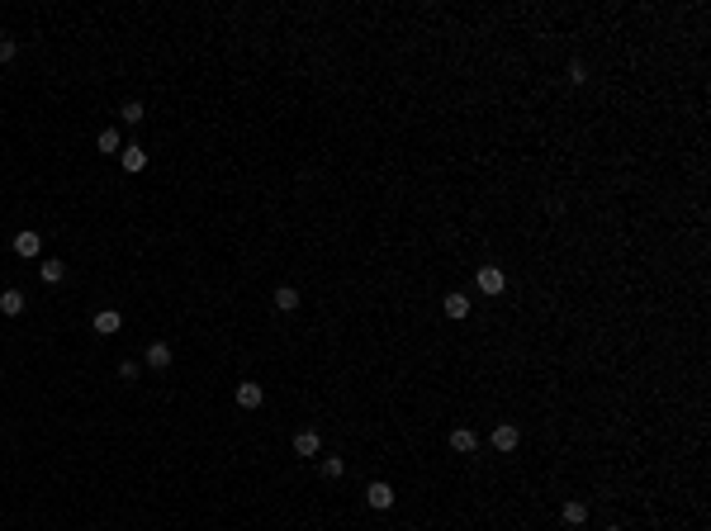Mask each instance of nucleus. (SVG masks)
Returning a JSON list of instances; mask_svg holds the SVG:
<instances>
[{"label": "nucleus", "instance_id": "f257e3e1", "mask_svg": "<svg viewBox=\"0 0 711 531\" xmlns=\"http://www.w3.org/2000/svg\"><path fill=\"white\" fill-rule=\"evenodd\" d=\"M474 285L489 294V299H498L502 290H507V275H502L498 266H479V275H474Z\"/></svg>", "mask_w": 711, "mask_h": 531}, {"label": "nucleus", "instance_id": "f03ea898", "mask_svg": "<svg viewBox=\"0 0 711 531\" xmlns=\"http://www.w3.org/2000/svg\"><path fill=\"white\" fill-rule=\"evenodd\" d=\"M489 441H493V451H502V455H507V451H517V446H522V432H517L512 423H498Z\"/></svg>", "mask_w": 711, "mask_h": 531}, {"label": "nucleus", "instance_id": "7ed1b4c3", "mask_svg": "<svg viewBox=\"0 0 711 531\" xmlns=\"http://www.w3.org/2000/svg\"><path fill=\"white\" fill-rule=\"evenodd\" d=\"M147 370H166L171 361H176V351H171V342H147Z\"/></svg>", "mask_w": 711, "mask_h": 531}, {"label": "nucleus", "instance_id": "20e7f679", "mask_svg": "<svg viewBox=\"0 0 711 531\" xmlns=\"http://www.w3.org/2000/svg\"><path fill=\"white\" fill-rule=\"evenodd\" d=\"M261 403H265V389L256 379H242L237 384V408H261Z\"/></svg>", "mask_w": 711, "mask_h": 531}, {"label": "nucleus", "instance_id": "39448f33", "mask_svg": "<svg viewBox=\"0 0 711 531\" xmlns=\"http://www.w3.org/2000/svg\"><path fill=\"white\" fill-rule=\"evenodd\" d=\"M318 451H322V436H318L313 427L294 432V455H304V460H309V455H318Z\"/></svg>", "mask_w": 711, "mask_h": 531}, {"label": "nucleus", "instance_id": "423d86ee", "mask_svg": "<svg viewBox=\"0 0 711 531\" xmlns=\"http://www.w3.org/2000/svg\"><path fill=\"white\" fill-rule=\"evenodd\" d=\"M441 309H446V318H470V294H460V290H450L446 299H441Z\"/></svg>", "mask_w": 711, "mask_h": 531}, {"label": "nucleus", "instance_id": "0eeeda50", "mask_svg": "<svg viewBox=\"0 0 711 531\" xmlns=\"http://www.w3.org/2000/svg\"><path fill=\"white\" fill-rule=\"evenodd\" d=\"M366 503L375 507V512H389V507H394V489H389V484H370V489H366Z\"/></svg>", "mask_w": 711, "mask_h": 531}, {"label": "nucleus", "instance_id": "6e6552de", "mask_svg": "<svg viewBox=\"0 0 711 531\" xmlns=\"http://www.w3.org/2000/svg\"><path fill=\"white\" fill-rule=\"evenodd\" d=\"M119 327H124V313H119V309H100V313H95V332H100V337H114Z\"/></svg>", "mask_w": 711, "mask_h": 531}, {"label": "nucleus", "instance_id": "1a4fd4ad", "mask_svg": "<svg viewBox=\"0 0 711 531\" xmlns=\"http://www.w3.org/2000/svg\"><path fill=\"white\" fill-rule=\"evenodd\" d=\"M15 252H19V256H28V261H33V256H38V252H43V238H38V233H33V228H24V233H19V238H15Z\"/></svg>", "mask_w": 711, "mask_h": 531}, {"label": "nucleus", "instance_id": "9d476101", "mask_svg": "<svg viewBox=\"0 0 711 531\" xmlns=\"http://www.w3.org/2000/svg\"><path fill=\"white\" fill-rule=\"evenodd\" d=\"M559 517H564V527H583V522H588V503H579V498H569V503L559 507Z\"/></svg>", "mask_w": 711, "mask_h": 531}, {"label": "nucleus", "instance_id": "9b49d317", "mask_svg": "<svg viewBox=\"0 0 711 531\" xmlns=\"http://www.w3.org/2000/svg\"><path fill=\"white\" fill-rule=\"evenodd\" d=\"M474 446H479V436H474V432H470V427H455V432H450V451H460V455H470V451H474Z\"/></svg>", "mask_w": 711, "mask_h": 531}, {"label": "nucleus", "instance_id": "f8f14e48", "mask_svg": "<svg viewBox=\"0 0 711 531\" xmlns=\"http://www.w3.org/2000/svg\"><path fill=\"white\" fill-rule=\"evenodd\" d=\"M0 313H5V318H19V313H24V294L5 290V294H0Z\"/></svg>", "mask_w": 711, "mask_h": 531}, {"label": "nucleus", "instance_id": "ddd939ff", "mask_svg": "<svg viewBox=\"0 0 711 531\" xmlns=\"http://www.w3.org/2000/svg\"><path fill=\"white\" fill-rule=\"evenodd\" d=\"M95 147H100L105 157H114V152H124V138H119V129H105L100 138H95Z\"/></svg>", "mask_w": 711, "mask_h": 531}, {"label": "nucleus", "instance_id": "4468645a", "mask_svg": "<svg viewBox=\"0 0 711 531\" xmlns=\"http://www.w3.org/2000/svg\"><path fill=\"white\" fill-rule=\"evenodd\" d=\"M119 161H124V171H142V166H147V152L133 142V147H124V152H119Z\"/></svg>", "mask_w": 711, "mask_h": 531}, {"label": "nucleus", "instance_id": "2eb2a0df", "mask_svg": "<svg viewBox=\"0 0 711 531\" xmlns=\"http://www.w3.org/2000/svg\"><path fill=\"white\" fill-rule=\"evenodd\" d=\"M275 309H280V313H294V309H299V290H294V285H280V290H275Z\"/></svg>", "mask_w": 711, "mask_h": 531}, {"label": "nucleus", "instance_id": "dca6fc26", "mask_svg": "<svg viewBox=\"0 0 711 531\" xmlns=\"http://www.w3.org/2000/svg\"><path fill=\"white\" fill-rule=\"evenodd\" d=\"M38 275H43L48 285H62V275H67V266H62V261H43V266H38Z\"/></svg>", "mask_w": 711, "mask_h": 531}, {"label": "nucleus", "instance_id": "f3484780", "mask_svg": "<svg viewBox=\"0 0 711 531\" xmlns=\"http://www.w3.org/2000/svg\"><path fill=\"white\" fill-rule=\"evenodd\" d=\"M346 475V460H342V455H327V460H322V479H342Z\"/></svg>", "mask_w": 711, "mask_h": 531}, {"label": "nucleus", "instance_id": "a211bd4d", "mask_svg": "<svg viewBox=\"0 0 711 531\" xmlns=\"http://www.w3.org/2000/svg\"><path fill=\"white\" fill-rule=\"evenodd\" d=\"M142 114H147V109L138 105V100H129V105L119 109V119H124V124H142Z\"/></svg>", "mask_w": 711, "mask_h": 531}, {"label": "nucleus", "instance_id": "6ab92c4d", "mask_svg": "<svg viewBox=\"0 0 711 531\" xmlns=\"http://www.w3.org/2000/svg\"><path fill=\"white\" fill-rule=\"evenodd\" d=\"M588 72H583V62H569V85H583Z\"/></svg>", "mask_w": 711, "mask_h": 531}, {"label": "nucleus", "instance_id": "aec40b11", "mask_svg": "<svg viewBox=\"0 0 711 531\" xmlns=\"http://www.w3.org/2000/svg\"><path fill=\"white\" fill-rule=\"evenodd\" d=\"M15 53H19V43H15V38H5V43H0V62H15Z\"/></svg>", "mask_w": 711, "mask_h": 531}, {"label": "nucleus", "instance_id": "412c9836", "mask_svg": "<svg viewBox=\"0 0 711 531\" xmlns=\"http://www.w3.org/2000/svg\"><path fill=\"white\" fill-rule=\"evenodd\" d=\"M119 379H129V384H133V379H138V361H124V366H119Z\"/></svg>", "mask_w": 711, "mask_h": 531}, {"label": "nucleus", "instance_id": "4be33fe9", "mask_svg": "<svg viewBox=\"0 0 711 531\" xmlns=\"http://www.w3.org/2000/svg\"><path fill=\"white\" fill-rule=\"evenodd\" d=\"M0 43H5V28H0Z\"/></svg>", "mask_w": 711, "mask_h": 531}, {"label": "nucleus", "instance_id": "5701e85b", "mask_svg": "<svg viewBox=\"0 0 711 531\" xmlns=\"http://www.w3.org/2000/svg\"><path fill=\"white\" fill-rule=\"evenodd\" d=\"M607 531H621V527H607Z\"/></svg>", "mask_w": 711, "mask_h": 531}]
</instances>
